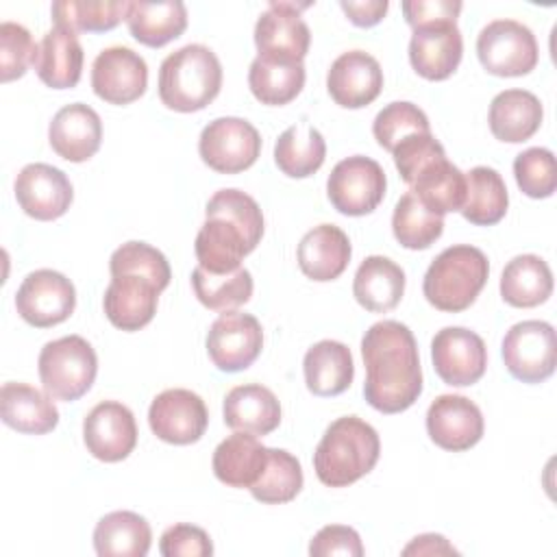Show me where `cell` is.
Masks as SVG:
<instances>
[{"instance_id":"52","label":"cell","mask_w":557,"mask_h":557,"mask_svg":"<svg viewBox=\"0 0 557 557\" xmlns=\"http://www.w3.org/2000/svg\"><path fill=\"white\" fill-rule=\"evenodd\" d=\"M403 555H457V548H453L444 535L424 533L413 537L403 548Z\"/></svg>"},{"instance_id":"21","label":"cell","mask_w":557,"mask_h":557,"mask_svg":"<svg viewBox=\"0 0 557 557\" xmlns=\"http://www.w3.org/2000/svg\"><path fill=\"white\" fill-rule=\"evenodd\" d=\"M326 89L339 107L361 109L381 94L383 70L372 54L363 50H348L331 63Z\"/></svg>"},{"instance_id":"32","label":"cell","mask_w":557,"mask_h":557,"mask_svg":"<svg viewBox=\"0 0 557 557\" xmlns=\"http://www.w3.org/2000/svg\"><path fill=\"white\" fill-rule=\"evenodd\" d=\"M411 194L431 211L444 215L459 211L466 200V174L446 154L426 163L409 183Z\"/></svg>"},{"instance_id":"51","label":"cell","mask_w":557,"mask_h":557,"mask_svg":"<svg viewBox=\"0 0 557 557\" xmlns=\"http://www.w3.org/2000/svg\"><path fill=\"white\" fill-rule=\"evenodd\" d=\"M342 11L348 15V20L355 24V26H361V28H368V26H374L383 20V15L387 13V7L389 2L387 0H342L339 2Z\"/></svg>"},{"instance_id":"5","label":"cell","mask_w":557,"mask_h":557,"mask_svg":"<svg viewBox=\"0 0 557 557\" xmlns=\"http://www.w3.org/2000/svg\"><path fill=\"white\" fill-rule=\"evenodd\" d=\"M490 276V263L483 250L470 244H457L442 250L429 265L422 292L440 311L459 313L468 309Z\"/></svg>"},{"instance_id":"35","label":"cell","mask_w":557,"mask_h":557,"mask_svg":"<svg viewBox=\"0 0 557 557\" xmlns=\"http://www.w3.org/2000/svg\"><path fill=\"white\" fill-rule=\"evenodd\" d=\"M553 294V272L537 255L513 257L500 274V296L511 307H537Z\"/></svg>"},{"instance_id":"42","label":"cell","mask_w":557,"mask_h":557,"mask_svg":"<svg viewBox=\"0 0 557 557\" xmlns=\"http://www.w3.org/2000/svg\"><path fill=\"white\" fill-rule=\"evenodd\" d=\"M300 490H302L300 461L283 448H268L265 468L257 479V483L250 487V494L259 503L281 505V503L294 500Z\"/></svg>"},{"instance_id":"50","label":"cell","mask_w":557,"mask_h":557,"mask_svg":"<svg viewBox=\"0 0 557 557\" xmlns=\"http://www.w3.org/2000/svg\"><path fill=\"white\" fill-rule=\"evenodd\" d=\"M461 11L459 0H407L403 2L405 20L411 28L433 22H457Z\"/></svg>"},{"instance_id":"3","label":"cell","mask_w":557,"mask_h":557,"mask_svg":"<svg viewBox=\"0 0 557 557\" xmlns=\"http://www.w3.org/2000/svg\"><path fill=\"white\" fill-rule=\"evenodd\" d=\"M381 440L372 424L357 416H342L324 431L313 470L329 487H346L366 476L379 461Z\"/></svg>"},{"instance_id":"27","label":"cell","mask_w":557,"mask_h":557,"mask_svg":"<svg viewBox=\"0 0 557 557\" xmlns=\"http://www.w3.org/2000/svg\"><path fill=\"white\" fill-rule=\"evenodd\" d=\"M83 46L76 33L54 26L37 46L35 72L52 89H70L83 74Z\"/></svg>"},{"instance_id":"45","label":"cell","mask_w":557,"mask_h":557,"mask_svg":"<svg viewBox=\"0 0 557 557\" xmlns=\"http://www.w3.org/2000/svg\"><path fill=\"white\" fill-rule=\"evenodd\" d=\"M513 176L529 198H548L557 189L555 154L548 148H527L513 161Z\"/></svg>"},{"instance_id":"12","label":"cell","mask_w":557,"mask_h":557,"mask_svg":"<svg viewBox=\"0 0 557 557\" xmlns=\"http://www.w3.org/2000/svg\"><path fill=\"white\" fill-rule=\"evenodd\" d=\"M17 313L37 329L65 322L76 307V289L72 281L54 270L30 272L15 294Z\"/></svg>"},{"instance_id":"39","label":"cell","mask_w":557,"mask_h":557,"mask_svg":"<svg viewBox=\"0 0 557 557\" xmlns=\"http://www.w3.org/2000/svg\"><path fill=\"white\" fill-rule=\"evenodd\" d=\"M128 4L126 0H59L50 11L54 26L72 33H104L126 20Z\"/></svg>"},{"instance_id":"22","label":"cell","mask_w":557,"mask_h":557,"mask_svg":"<svg viewBox=\"0 0 557 557\" xmlns=\"http://www.w3.org/2000/svg\"><path fill=\"white\" fill-rule=\"evenodd\" d=\"M52 150L72 163L91 159L102 141L100 115L83 102H72L59 109L48 126Z\"/></svg>"},{"instance_id":"19","label":"cell","mask_w":557,"mask_h":557,"mask_svg":"<svg viewBox=\"0 0 557 557\" xmlns=\"http://www.w3.org/2000/svg\"><path fill=\"white\" fill-rule=\"evenodd\" d=\"M426 431L440 448L461 453L483 437V413L466 396L442 394L426 411Z\"/></svg>"},{"instance_id":"48","label":"cell","mask_w":557,"mask_h":557,"mask_svg":"<svg viewBox=\"0 0 557 557\" xmlns=\"http://www.w3.org/2000/svg\"><path fill=\"white\" fill-rule=\"evenodd\" d=\"M159 553L163 557H209L213 553V544L205 529L181 522L163 531Z\"/></svg>"},{"instance_id":"37","label":"cell","mask_w":557,"mask_h":557,"mask_svg":"<svg viewBox=\"0 0 557 557\" xmlns=\"http://www.w3.org/2000/svg\"><path fill=\"white\" fill-rule=\"evenodd\" d=\"M326 157V144L318 128L307 122L285 128L274 144L278 170L292 178H305L320 170Z\"/></svg>"},{"instance_id":"40","label":"cell","mask_w":557,"mask_h":557,"mask_svg":"<svg viewBox=\"0 0 557 557\" xmlns=\"http://www.w3.org/2000/svg\"><path fill=\"white\" fill-rule=\"evenodd\" d=\"M191 287L196 298L207 309L231 311L250 300L252 276L244 265L224 274H215L196 265L191 272Z\"/></svg>"},{"instance_id":"10","label":"cell","mask_w":557,"mask_h":557,"mask_svg":"<svg viewBox=\"0 0 557 557\" xmlns=\"http://www.w3.org/2000/svg\"><path fill=\"white\" fill-rule=\"evenodd\" d=\"M202 161L220 174H237L248 170L261 152L259 131L242 117H215L198 139Z\"/></svg>"},{"instance_id":"9","label":"cell","mask_w":557,"mask_h":557,"mask_svg":"<svg viewBox=\"0 0 557 557\" xmlns=\"http://www.w3.org/2000/svg\"><path fill=\"white\" fill-rule=\"evenodd\" d=\"M383 168L363 154L342 159L329 174L326 194L331 205L344 215L372 213L385 196Z\"/></svg>"},{"instance_id":"29","label":"cell","mask_w":557,"mask_h":557,"mask_svg":"<svg viewBox=\"0 0 557 557\" xmlns=\"http://www.w3.org/2000/svg\"><path fill=\"white\" fill-rule=\"evenodd\" d=\"M268 461V446L255 435L235 431L213 450V474L228 487H252Z\"/></svg>"},{"instance_id":"14","label":"cell","mask_w":557,"mask_h":557,"mask_svg":"<svg viewBox=\"0 0 557 557\" xmlns=\"http://www.w3.org/2000/svg\"><path fill=\"white\" fill-rule=\"evenodd\" d=\"M148 424L159 440L187 446L205 435L209 411L196 392L174 387L154 396L148 409Z\"/></svg>"},{"instance_id":"23","label":"cell","mask_w":557,"mask_h":557,"mask_svg":"<svg viewBox=\"0 0 557 557\" xmlns=\"http://www.w3.org/2000/svg\"><path fill=\"white\" fill-rule=\"evenodd\" d=\"M161 289L146 276L117 274L104 289V313L122 331L144 329L157 313Z\"/></svg>"},{"instance_id":"47","label":"cell","mask_w":557,"mask_h":557,"mask_svg":"<svg viewBox=\"0 0 557 557\" xmlns=\"http://www.w3.org/2000/svg\"><path fill=\"white\" fill-rule=\"evenodd\" d=\"M394 165L400 178L409 185L411 178L433 159L444 157V146L433 137V133H411L396 144L392 150Z\"/></svg>"},{"instance_id":"16","label":"cell","mask_w":557,"mask_h":557,"mask_svg":"<svg viewBox=\"0 0 557 557\" xmlns=\"http://www.w3.org/2000/svg\"><path fill=\"white\" fill-rule=\"evenodd\" d=\"M91 87L109 104H131L148 87V65L141 54L126 46L104 48L94 59Z\"/></svg>"},{"instance_id":"2","label":"cell","mask_w":557,"mask_h":557,"mask_svg":"<svg viewBox=\"0 0 557 557\" xmlns=\"http://www.w3.org/2000/svg\"><path fill=\"white\" fill-rule=\"evenodd\" d=\"M194 252L198 265L224 274L242 268V259L250 255L263 235V213L252 196L239 189L215 191L205 209Z\"/></svg>"},{"instance_id":"38","label":"cell","mask_w":557,"mask_h":557,"mask_svg":"<svg viewBox=\"0 0 557 557\" xmlns=\"http://www.w3.org/2000/svg\"><path fill=\"white\" fill-rule=\"evenodd\" d=\"M248 87L261 104H287L305 87V65L270 61L257 54L248 70Z\"/></svg>"},{"instance_id":"24","label":"cell","mask_w":557,"mask_h":557,"mask_svg":"<svg viewBox=\"0 0 557 557\" xmlns=\"http://www.w3.org/2000/svg\"><path fill=\"white\" fill-rule=\"evenodd\" d=\"M222 411L226 426L233 431L250 433L255 437L268 435L281 424L278 398L261 383L233 387L224 398Z\"/></svg>"},{"instance_id":"41","label":"cell","mask_w":557,"mask_h":557,"mask_svg":"<svg viewBox=\"0 0 557 557\" xmlns=\"http://www.w3.org/2000/svg\"><path fill=\"white\" fill-rule=\"evenodd\" d=\"M392 231L400 246L409 250H424L444 231V218L426 209L411 191L400 196L392 215Z\"/></svg>"},{"instance_id":"6","label":"cell","mask_w":557,"mask_h":557,"mask_svg":"<svg viewBox=\"0 0 557 557\" xmlns=\"http://www.w3.org/2000/svg\"><path fill=\"white\" fill-rule=\"evenodd\" d=\"M39 379L54 400H78L89 392L98 372V357L81 335L48 342L39 352Z\"/></svg>"},{"instance_id":"25","label":"cell","mask_w":557,"mask_h":557,"mask_svg":"<svg viewBox=\"0 0 557 557\" xmlns=\"http://www.w3.org/2000/svg\"><path fill=\"white\" fill-rule=\"evenodd\" d=\"M350 252L352 248L348 235L339 226L320 224L305 233L296 257L305 276L324 283L337 278L346 270Z\"/></svg>"},{"instance_id":"8","label":"cell","mask_w":557,"mask_h":557,"mask_svg":"<svg viewBox=\"0 0 557 557\" xmlns=\"http://www.w3.org/2000/svg\"><path fill=\"white\" fill-rule=\"evenodd\" d=\"M503 361L509 374L522 383H542L555 372L557 337L553 324L524 320L503 337Z\"/></svg>"},{"instance_id":"36","label":"cell","mask_w":557,"mask_h":557,"mask_svg":"<svg viewBox=\"0 0 557 557\" xmlns=\"http://www.w3.org/2000/svg\"><path fill=\"white\" fill-rule=\"evenodd\" d=\"M509 196L503 176L487 165H476L466 174V200L461 215L476 226H492L507 213Z\"/></svg>"},{"instance_id":"33","label":"cell","mask_w":557,"mask_h":557,"mask_svg":"<svg viewBox=\"0 0 557 557\" xmlns=\"http://www.w3.org/2000/svg\"><path fill=\"white\" fill-rule=\"evenodd\" d=\"M150 542V524L135 511H111L94 529V548L100 557H144Z\"/></svg>"},{"instance_id":"18","label":"cell","mask_w":557,"mask_h":557,"mask_svg":"<svg viewBox=\"0 0 557 557\" xmlns=\"http://www.w3.org/2000/svg\"><path fill=\"white\" fill-rule=\"evenodd\" d=\"M15 198L26 215L48 222L61 218L70 209L74 191L70 178L59 168L28 163L15 178Z\"/></svg>"},{"instance_id":"17","label":"cell","mask_w":557,"mask_h":557,"mask_svg":"<svg viewBox=\"0 0 557 557\" xmlns=\"http://www.w3.org/2000/svg\"><path fill=\"white\" fill-rule=\"evenodd\" d=\"M83 442L100 461L113 463L126 459L137 444L133 411L117 400L98 403L83 420Z\"/></svg>"},{"instance_id":"28","label":"cell","mask_w":557,"mask_h":557,"mask_svg":"<svg viewBox=\"0 0 557 557\" xmlns=\"http://www.w3.org/2000/svg\"><path fill=\"white\" fill-rule=\"evenodd\" d=\"M544 109L535 94L527 89H505L490 104V131L496 139L520 144L533 137L542 124Z\"/></svg>"},{"instance_id":"26","label":"cell","mask_w":557,"mask_h":557,"mask_svg":"<svg viewBox=\"0 0 557 557\" xmlns=\"http://www.w3.org/2000/svg\"><path fill=\"white\" fill-rule=\"evenodd\" d=\"M0 416L7 426L28 435H44L59 424V411L48 392L13 381L0 389Z\"/></svg>"},{"instance_id":"31","label":"cell","mask_w":557,"mask_h":557,"mask_svg":"<svg viewBox=\"0 0 557 557\" xmlns=\"http://www.w3.org/2000/svg\"><path fill=\"white\" fill-rule=\"evenodd\" d=\"M405 292V272L392 259L372 255L361 261L352 281V294L357 302L372 311L385 313L394 309Z\"/></svg>"},{"instance_id":"30","label":"cell","mask_w":557,"mask_h":557,"mask_svg":"<svg viewBox=\"0 0 557 557\" xmlns=\"http://www.w3.org/2000/svg\"><path fill=\"white\" fill-rule=\"evenodd\" d=\"M305 383L315 396H337L346 392L355 376L350 348L335 339H322L305 352Z\"/></svg>"},{"instance_id":"49","label":"cell","mask_w":557,"mask_h":557,"mask_svg":"<svg viewBox=\"0 0 557 557\" xmlns=\"http://www.w3.org/2000/svg\"><path fill=\"white\" fill-rule=\"evenodd\" d=\"M311 557H329V555H348V557H361L363 544L359 533L352 527L346 524H326L322 527L311 544H309Z\"/></svg>"},{"instance_id":"1","label":"cell","mask_w":557,"mask_h":557,"mask_svg":"<svg viewBox=\"0 0 557 557\" xmlns=\"http://www.w3.org/2000/svg\"><path fill=\"white\" fill-rule=\"evenodd\" d=\"M366 400L381 413L409 409L422 394V368L413 333L396 320L372 324L361 339Z\"/></svg>"},{"instance_id":"4","label":"cell","mask_w":557,"mask_h":557,"mask_svg":"<svg viewBox=\"0 0 557 557\" xmlns=\"http://www.w3.org/2000/svg\"><path fill=\"white\" fill-rule=\"evenodd\" d=\"M222 87V65L202 44H187L168 54L159 67V98L168 109L191 113L205 109Z\"/></svg>"},{"instance_id":"15","label":"cell","mask_w":557,"mask_h":557,"mask_svg":"<svg viewBox=\"0 0 557 557\" xmlns=\"http://www.w3.org/2000/svg\"><path fill=\"white\" fill-rule=\"evenodd\" d=\"M431 359L437 376L455 387L476 383L487 368V348L481 335L463 326H446L431 342Z\"/></svg>"},{"instance_id":"13","label":"cell","mask_w":557,"mask_h":557,"mask_svg":"<svg viewBox=\"0 0 557 557\" xmlns=\"http://www.w3.org/2000/svg\"><path fill=\"white\" fill-rule=\"evenodd\" d=\"M263 348V331L255 315L242 311H222L209 333L207 352L222 372H239L252 366Z\"/></svg>"},{"instance_id":"44","label":"cell","mask_w":557,"mask_h":557,"mask_svg":"<svg viewBox=\"0 0 557 557\" xmlns=\"http://www.w3.org/2000/svg\"><path fill=\"white\" fill-rule=\"evenodd\" d=\"M372 133L379 146L392 152L396 144L407 135L431 133V124L426 113L418 104L407 100H396L376 113L372 122Z\"/></svg>"},{"instance_id":"11","label":"cell","mask_w":557,"mask_h":557,"mask_svg":"<svg viewBox=\"0 0 557 557\" xmlns=\"http://www.w3.org/2000/svg\"><path fill=\"white\" fill-rule=\"evenodd\" d=\"M309 7L296 2H270L255 24V46L259 57L281 63H302L309 52L311 33L300 11Z\"/></svg>"},{"instance_id":"43","label":"cell","mask_w":557,"mask_h":557,"mask_svg":"<svg viewBox=\"0 0 557 557\" xmlns=\"http://www.w3.org/2000/svg\"><path fill=\"white\" fill-rule=\"evenodd\" d=\"M111 276L137 274L150 278L161 292L170 285L172 270L165 255L146 242H126L109 259Z\"/></svg>"},{"instance_id":"7","label":"cell","mask_w":557,"mask_h":557,"mask_svg":"<svg viewBox=\"0 0 557 557\" xmlns=\"http://www.w3.org/2000/svg\"><path fill=\"white\" fill-rule=\"evenodd\" d=\"M481 65L494 76L529 74L540 59L535 35L516 20H494L476 37Z\"/></svg>"},{"instance_id":"34","label":"cell","mask_w":557,"mask_h":557,"mask_svg":"<svg viewBox=\"0 0 557 557\" xmlns=\"http://www.w3.org/2000/svg\"><path fill=\"white\" fill-rule=\"evenodd\" d=\"M126 24L139 44L161 48L187 28V9L181 0L131 2Z\"/></svg>"},{"instance_id":"20","label":"cell","mask_w":557,"mask_h":557,"mask_svg":"<svg viewBox=\"0 0 557 557\" xmlns=\"http://www.w3.org/2000/svg\"><path fill=\"white\" fill-rule=\"evenodd\" d=\"M463 54V39L457 22H433L413 28L409 41L411 67L426 81L448 78Z\"/></svg>"},{"instance_id":"46","label":"cell","mask_w":557,"mask_h":557,"mask_svg":"<svg viewBox=\"0 0 557 557\" xmlns=\"http://www.w3.org/2000/svg\"><path fill=\"white\" fill-rule=\"evenodd\" d=\"M37 46L28 33L17 22H2L0 24V81L9 83L28 70L35 63Z\"/></svg>"}]
</instances>
